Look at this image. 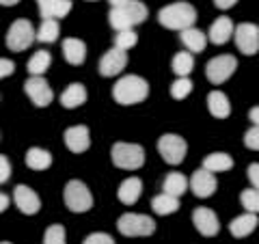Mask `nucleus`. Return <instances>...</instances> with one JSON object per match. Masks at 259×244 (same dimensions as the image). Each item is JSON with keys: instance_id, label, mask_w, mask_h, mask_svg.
Instances as JSON below:
<instances>
[{"instance_id": "f257e3e1", "label": "nucleus", "mask_w": 259, "mask_h": 244, "mask_svg": "<svg viewBox=\"0 0 259 244\" xmlns=\"http://www.w3.org/2000/svg\"><path fill=\"white\" fill-rule=\"evenodd\" d=\"M149 95V83L141 76H123L117 80V85L112 87V97L121 106H132V104H141L147 100Z\"/></svg>"}, {"instance_id": "f03ea898", "label": "nucleus", "mask_w": 259, "mask_h": 244, "mask_svg": "<svg viewBox=\"0 0 259 244\" xmlns=\"http://www.w3.org/2000/svg\"><path fill=\"white\" fill-rule=\"evenodd\" d=\"M158 22L168 30L182 32L186 28L194 26V22H197V11H194V7L188 3H175V5H168L164 9H160Z\"/></svg>"}, {"instance_id": "7ed1b4c3", "label": "nucleus", "mask_w": 259, "mask_h": 244, "mask_svg": "<svg viewBox=\"0 0 259 244\" xmlns=\"http://www.w3.org/2000/svg\"><path fill=\"white\" fill-rule=\"evenodd\" d=\"M112 165L123 171H136L145 165V151L136 143H115L110 149Z\"/></svg>"}, {"instance_id": "20e7f679", "label": "nucleus", "mask_w": 259, "mask_h": 244, "mask_svg": "<svg viewBox=\"0 0 259 244\" xmlns=\"http://www.w3.org/2000/svg\"><path fill=\"white\" fill-rule=\"evenodd\" d=\"M117 229L121 235H125V238H143V235H151L156 231V223H153V218L145 216V214L127 212L123 216H119Z\"/></svg>"}, {"instance_id": "39448f33", "label": "nucleus", "mask_w": 259, "mask_h": 244, "mask_svg": "<svg viewBox=\"0 0 259 244\" xmlns=\"http://www.w3.org/2000/svg\"><path fill=\"white\" fill-rule=\"evenodd\" d=\"M63 199H65V206H67L71 212L76 214H84L93 208V197H91V190L87 188L84 182L80 180H71L65 186V192H63Z\"/></svg>"}, {"instance_id": "423d86ee", "label": "nucleus", "mask_w": 259, "mask_h": 244, "mask_svg": "<svg viewBox=\"0 0 259 244\" xmlns=\"http://www.w3.org/2000/svg\"><path fill=\"white\" fill-rule=\"evenodd\" d=\"M158 151L164 162L168 165H182L186 158V151H188V143L186 138H182L180 134H162L158 138Z\"/></svg>"}, {"instance_id": "0eeeda50", "label": "nucleus", "mask_w": 259, "mask_h": 244, "mask_svg": "<svg viewBox=\"0 0 259 244\" xmlns=\"http://www.w3.org/2000/svg\"><path fill=\"white\" fill-rule=\"evenodd\" d=\"M37 39V32L28 20H15L7 30V48L13 52H22Z\"/></svg>"}, {"instance_id": "6e6552de", "label": "nucleus", "mask_w": 259, "mask_h": 244, "mask_svg": "<svg viewBox=\"0 0 259 244\" xmlns=\"http://www.w3.org/2000/svg\"><path fill=\"white\" fill-rule=\"evenodd\" d=\"M236 69H238L236 56H231V54H221V56H214V59L207 63L205 74H207V80H209L212 85H223V83H227V80H229L233 74H236Z\"/></svg>"}, {"instance_id": "1a4fd4ad", "label": "nucleus", "mask_w": 259, "mask_h": 244, "mask_svg": "<svg viewBox=\"0 0 259 244\" xmlns=\"http://www.w3.org/2000/svg\"><path fill=\"white\" fill-rule=\"evenodd\" d=\"M24 91H26V95L30 97V102L35 104L37 108L50 106L52 100H54L52 89H50V85L46 83L44 76H30L26 83H24Z\"/></svg>"}, {"instance_id": "9d476101", "label": "nucleus", "mask_w": 259, "mask_h": 244, "mask_svg": "<svg viewBox=\"0 0 259 244\" xmlns=\"http://www.w3.org/2000/svg\"><path fill=\"white\" fill-rule=\"evenodd\" d=\"M233 37H236V46L242 54L253 56L259 52V26H255V24L250 22L240 24L233 30Z\"/></svg>"}, {"instance_id": "9b49d317", "label": "nucleus", "mask_w": 259, "mask_h": 244, "mask_svg": "<svg viewBox=\"0 0 259 244\" xmlns=\"http://www.w3.org/2000/svg\"><path fill=\"white\" fill-rule=\"evenodd\" d=\"M127 65V54L125 50H121V48H110V50L102 56L100 61V74L106 76V78H112V76H119L121 71L125 69Z\"/></svg>"}, {"instance_id": "f8f14e48", "label": "nucleus", "mask_w": 259, "mask_h": 244, "mask_svg": "<svg viewBox=\"0 0 259 244\" xmlns=\"http://www.w3.org/2000/svg\"><path fill=\"white\" fill-rule=\"evenodd\" d=\"M13 203L18 206V210L22 214H26V216H32V214H37L39 212V208H41V201H39V194L28 188V186H15V190H13Z\"/></svg>"}, {"instance_id": "ddd939ff", "label": "nucleus", "mask_w": 259, "mask_h": 244, "mask_svg": "<svg viewBox=\"0 0 259 244\" xmlns=\"http://www.w3.org/2000/svg\"><path fill=\"white\" fill-rule=\"evenodd\" d=\"M218 188V184H216V177L212 171H207V169H199V171H194L192 177H190V190L197 194L199 199H207V197H212V194L216 192Z\"/></svg>"}, {"instance_id": "4468645a", "label": "nucleus", "mask_w": 259, "mask_h": 244, "mask_svg": "<svg viewBox=\"0 0 259 244\" xmlns=\"http://www.w3.org/2000/svg\"><path fill=\"white\" fill-rule=\"evenodd\" d=\"M192 223L197 227V231L201 235H205V238H212L221 231V221H218V216L212 212L209 208H197L192 212Z\"/></svg>"}, {"instance_id": "2eb2a0df", "label": "nucleus", "mask_w": 259, "mask_h": 244, "mask_svg": "<svg viewBox=\"0 0 259 244\" xmlns=\"http://www.w3.org/2000/svg\"><path fill=\"white\" fill-rule=\"evenodd\" d=\"M65 145H67L69 151L74 153H82L91 147V134H89L87 126H71L65 130Z\"/></svg>"}, {"instance_id": "dca6fc26", "label": "nucleus", "mask_w": 259, "mask_h": 244, "mask_svg": "<svg viewBox=\"0 0 259 244\" xmlns=\"http://www.w3.org/2000/svg\"><path fill=\"white\" fill-rule=\"evenodd\" d=\"M141 192H143V182L139 177H127V180L121 182L117 197L123 206H134V203L141 199Z\"/></svg>"}, {"instance_id": "f3484780", "label": "nucleus", "mask_w": 259, "mask_h": 244, "mask_svg": "<svg viewBox=\"0 0 259 244\" xmlns=\"http://www.w3.org/2000/svg\"><path fill=\"white\" fill-rule=\"evenodd\" d=\"M257 225H259L257 214L246 212V214H242L238 218H233V221L229 223V231H231L233 238H246V235H250L257 229Z\"/></svg>"}, {"instance_id": "a211bd4d", "label": "nucleus", "mask_w": 259, "mask_h": 244, "mask_svg": "<svg viewBox=\"0 0 259 244\" xmlns=\"http://www.w3.org/2000/svg\"><path fill=\"white\" fill-rule=\"evenodd\" d=\"M233 22L227 18V15H223V18H216V22L209 26V35H207V39L212 44H216V46H223V44H227L231 39V35H233Z\"/></svg>"}, {"instance_id": "6ab92c4d", "label": "nucleus", "mask_w": 259, "mask_h": 244, "mask_svg": "<svg viewBox=\"0 0 259 244\" xmlns=\"http://www.w3.org/2000/svg\"><path fill=\"white\" fill-rule=\"evenodd\" d=\"M63 56L69 65H82L87 59V46L82 39H65L63 42Z\"/></svg>"}, {"instance_id": "aec40b11", "label": "nucleus", "mask_w": 259, "mask_h": 244, "mask_svg": "<svg viewBox=\"0 0 259 244\" xmlns=\"http://www.w3.org/2000/svg\"><path fill=\"white\" fill-rule=\"evenodd\" d=\"M207 110H209V115L216 117V119H227L231 115L229 97H227L223 91H212L207 95Z\"/></svg>"}, {"instance_id": "412c9836", "label": "nucleus", "mask_w": 259, "mask_h": 244, "mask_svg": "<svg viewBox=\"0 0 259 244\" xmlns=\"http://www.w3.org/2000/svg\"><path fill=\"white\" fill-rule=\"evenodd\" d=\"M87 89L84 85H80V83H74V85H69L65 91L61 93V104L65 108H78V106H82V104L87 102Z\"/></svg>"}, {"instance_id": "4be33fe9", "label": "nucleus", "mask_w": 259, "mask_h": 244, "mask_svg": "<svg viewBox=\"0 0 259 244\" xmlns=\"http://www.w3.org/2000/svg\"><path fill=\"white\" fill-rule=\"evenodd\" d=\"M182 44L186 46L188 52H203L205 46H207V35L201 32L199 28L190 26V28L182 30Z\"/></svg>"}, {"instance_id": "5701e85b", "label": "nucleus", "mask_w": 259, "mask_h": 244, "mask_svg": "<svg viewBox=\"0 0 259 244\" xmlns=\"http://www.w3.org/2000/svg\"><path fill=\"white\" fill-rule=\"evenodd\" d=\"M108 20H110V26L115 28L117 32L136 26V22H134L132 15H130V11H127L125 5H123V7H112L110 13H108Z\"/></svg>"}, {"instance_id": "b1692460", "label": "nucleus", "mask_w": 259, "mask_h": 244, "mask_svg": "<svg viewBox=\"0 0 259 244\" xmlns=\"http://www.w3.org/2000/svg\"><path fill=\"white\" fill-rule=\"evenodd\" d=\"M151 210L160 216H168V214H175L177 210H180V199L173 197V194H166L162 192L158 197H153L151 201Z\"/></svg>"}, {"instance_id": "393cba45", "label": "nucleus", "mask_w": 259, "mask_h": 244, "mask_svg": "<svg viewBox=\"0 0 259 244\" xmlns=\"http://www.w3.org/2000/svg\"><path fill=\"white\" fill-rule=\"evenodd\" d=\"M231 167H233V158L225 151L209 153V156L203 158V169L212 171V173H223V171H229Z\"/></svg>"}, {"instance_id": "a878e982", "label": "nucleus", "mask_w": 259, "mask_h": 244, "mask_svg": "<svg viewBox=\"0 0 259 244\" xmlns=\"http://www.w3.org/2000/svg\"><path fill=\"white\" fill-rule=\"evenodd\" d=\"M50 165H52L50 151L39 149V147H30L26 151V167L28 169H32V171H46V169H50Z\"/></svg>"}, {"instance_id": "bb28decb", "label": "nucleus", "mask_w": 259, "mask_h": 244, "mask_svg": "<svg viewBox=\"0 0 259 244\" xmlns=\"http://www.w3.org/2000/svg\"><path fill=\"white\" fill-rule=\"evenodd\" d=\"M188 186H190V182L186 180L182 173H168L166 180H164V186H162V190H164L166 194H173V197L180 199L182 194L188 190Z\"/></svg>"}, {"instance_id": "cd10ccee", "label": "nucleus", "mask_w": 259, "mask_h": 244, "mask_svg": "<svg viewBox=\"0 0 259 244\" xmlns=\"http://www.w3.org/2000/svg\"><path fill=\"white\" fill-rule=\"evenodd\" d=\"M50 65H52V54L48 50H39L30 56L28 71H30V76H44L46 71L50 69Z\"/></svg>"}, {"instance_id": "c85d7f7f", "label": "nucleus", "mask_w": 259, "mask_h": 244, "mask_svg": "<svg viewBox=\"0 0 259 244\" xmlns=\"http://www.w3.org/2000/svg\"><path fill=\"white\" fill-rule=\"evenodd\" d=\"M56 39H59V20H44L41 26L37 30V42L41 44H54Z\"/></svg>"}, {"instance_id": "c756f323", "label": "nucleus", "mask_w": 259, "mask_h": 244, "mask_svg": "<svg viewBox=\"0 0 259 244\" xmlns=\"http://www.w3.org/2000/svg\"><path fill=\"white\" fill-rule=\"evenodd\" d=\"M192 69H194L192 52H180V54H175V59H173V71L177 74V78L190 76Z\"/></svg>"}, {"instance_id": "7c9ffc66", "label": "nucleus", "mask_w": 259, "mask_h": 244, "mask_svg": "<svg viewBox=\"0 0 259 244\" xmlns=\"http://www.w3.org/2000/svg\"><path fill=\"white\" fill-rule=\"evenodd\" d=\"M44 244H67V233L63 225H50L44 233Z\"/></svg>"}, {"instance_id": "2f4dec72", "label": "nucleus", "mask_w": 259, "mask_h": 244, "mask_svg": "<svg viewBox=\"0 0 259 244\" xmlns=\"http://www.w3.org/2000/svg\"><path fill=\"white\" fill-rule=\"evenodd\" d=\"M190 93H192V80L188 76L177 78L175 83L171 85V95L175 97V100H186Z\"/></svg>"}, {"instance_id": "473e14b6", "label": "nucleus", "mask_w": 259, "mask_h": 244, "mask_svg": "<svg viewBox=\"0 0 259 244\" xmlns=\"http://www.w3.org/2000/svg\"><path fill=\"white\" fill-rule=\"evenodd\" d=\"M240 201H242V208L246 212H253V214H259V190L253 188V190H244L240 194Z\"/></svg>"}, {"instance_id": "72a5a7b5", "label": "nucleus", "mask_w": 259, "mask_h": 244, "mask_svg": "<svg viewBox=\"0 0 259 244\" xmlns=\"http://www.w3.org/2000/svg\"><path fill=\"white\" fill-rule=\"evenodd\" d=\"M136 44H139V35L132 30V28H127V30H119V35L115 37V46L121 48V50H130V48H134Z\"/></svg>"}, {"instance_id": "f704fd0d", "label": "nucleus", "mask_w": 259, "mask_h": 244, "mask_svg": "<svg viewBox=\"0 0 259 244\" xmlns=\"http://www.w3.org/2000/svg\"><path fill=\"white\" fill-rule=\"evenodd\" d=\"M130 15L134 18L136 24H143L145 20H147V7H145L143 3H139V0H130V3L125 5Z\"/></svg>"}, {"instance_id": "c9c22d12", "label": "nucleus", "mask_w": 259, "mask_h": 244, "mask_svg": "<svg viewBox=\"0 0 259 244\" xmlns=\"http://www.w3.org/2000/svg\"><path fill=\"white\" fill-rule=\"evenodd\" d=\"M39 13H41V20H50L54 18V9H56V0H37Z\"/></svg>"}, {"instance_id": "e433bc0d", "label": "nucleus", "mask_w": 259, "mask_h": 244, "mask_svg": "<svg viewBox=\"0 0 259 244\" xmlns=\"http://www.w3.org/2000/svg\"><path fill=\"white\" fill-rule=\"evenodd\" d=\"M244 145L248 149L253 151H259V126H253L248 130V132L244 134Z\"/></svg>"}, {"instance_id": "4c0bfd02", "label": "nucleus", "mask_w": 259, "mask_h": 244, "mask_svg": "<svg viewBox=\"0 0 259 244\" xmlns=\"http://www.w3.org/2000/svg\"><path fill=\"white\" fill-rule=\"evenodd\" d=\"M82 244H115V240H112L108 233H102V231H97V233L87 235Z\"/></svg>"}, {"instance_id": "58836bf2", "label": "nucleus", "mask_w": 259, "mask_h": 244, "mask_svg": "<svg viewBox=\"0 0 259 244\" xmlns=\"http://www.w3.org/2000/svg\"><path fill=\"white\" fill-rule=\"evenodd\" d=\"M71 0H56V9H54V20H61L65 18L69 11H71Z\"/></svg>"}, {"instance_id": "ea45409f", "label": "nucleus", "mask_w": 259, "mask_h": 244, "mask_svg": "<svg viewBox=\"0 0 259 244\" xmlns=\"http://www.w3.org/2000/svg\"><path fill=\"white\" fill-rule=\"evenodd\" d=\"M9 177H11V165L7 156H0V184L9 182Z\"/></svg>"}, {"instance_id": "a19ab883", "label": "nucleus", "mask_w": 259, "mask_h": 244, "mask_svg": "<svg viewBox=\"0 0 259 244\" xmlns=\"http://www.w3.org/2000/svg\"><path fill=\"white\" fill-rule=\"evenodd\" d=\"M246 175H248V180H250V186L259 190V162H255V165H250L246 169Z\"/></svg>"}, {"instance_id": "79ce46f5", "label": "nucleus", "mask_w": 259, "mask_h": 244, "mask_svg": "<svg viewBox=\"0 0 259 244\" xmlns=\"http://www.w3.org/2000/svg\"><path fill=\"white\" fill-rule=\"evenodd\" d=\"M15 71V63L9 61V59H0V80L7 78V76H11Z\"/></svg>"}, {"instance_id": "37998d69", "label": "nucleus", "mask_w": 259, "mask_h": 244, "mask_svg": "<svg viewBox=\"0 0 259 244\" xmlns=\"http://www.w3.org/2000/svg\"><path fill=\"white\" fill-rule=\"evenodd\" d=\"M238 0H214V5L218 7V9H223V11H227V9H231L233 5H236Z\"/></svg>"}, {"instance_id": "c03bdc74", "label": "nucleus", "mask_w": 259, "mask_h": 244, "mask_svg": "<svg viewBox=\"0 0 259 244\" xmlns=\"http://www.w3.org/2000/svg\"><path fill=\"white\" fill-rule=\"evenodd\" d=\"M248 119L253 121V126H259V106L250 108V112H248Z\"/></svg>"}, {"instance_id": "a18cd8bd", "label": "nucleus", "mask_w": 259, "mask_h": 244, "mask_svg": "<svg viewBox=\"0 0 259 244\" xmlns=\"http://www.w3.org/2000/svg\"><path fill=\"white\" fill-rule=\"evenodd\" d=\"M7 208H9V197H7V194H3V192H0V214H3Z\"/></svg>"}, {"instance_id": "49530a36", "label": "nucleus", "mask_w": 259, "mask_h": 244, "mask_svg": "<svg viewBox=\"0 0 259 244\" xmlns=\"http://www.w3.org/2000/svg\"><path fill=\"white\" fill-rule=\"evenodd\" d=\"M18 3H20V0H0V5H3V7H15Z\"/></svg>"}, {"instance_id": "de8ad7c7", "label": "nucleus", "mask_w": 259, "mask_h": 244, "mask_svg": "<svg viewBox=\"0 0 259 244\" xmlns=\"http://www.w3.org/2000/svg\"><path fill=\"white\" fill-rule=\"evenodd\" d=\"M108 3H110L112 7H123V5L130 3V0H108Z\"/></svg>"}, {"instance_id": "09e8293b", "label": "nucleus", "mask_w": 259, "mask_h": 244, "mask_svg": "<svg viewBox=\"0 0 259 244\" xmlns=\"http://www.w3.org/2000/svg\"><path fill=\"white\" fill-rule=\"evenodd\" d=\"M0 244H11V242H0Z\"/></svg>"}, {"instance_id": "8fccbe9b", "label": "nucleus", "mask_w": 259, "mask_h": 244, "mask_svg": "<svg viewBox=\"0 0 259 244\" xmlns=\"http://www.w3.org/2000/svg\"><path fill=\"white\" fill-rule=\"evenodd\" d=\"M89 3H95V0H89Z\"/></svg>"}]
</instances>
